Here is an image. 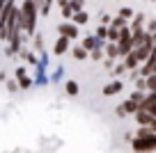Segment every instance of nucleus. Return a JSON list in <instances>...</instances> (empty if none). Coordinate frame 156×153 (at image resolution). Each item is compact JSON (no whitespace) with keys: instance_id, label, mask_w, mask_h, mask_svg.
Instances as JSON below:
<instances>
[{"instance_id":"1","label":"nucleus","mask_w":156,"mask_h":153,"mask_svg":"<svg viewBox=\"0 0 156 153\" xmlns=\"http://www.w3.org/2000/svg\"><path fill=\"white\" fill-rule=\"evenodd\" d=\"M19 14H21V28H23L25 39L30 41L34 32H37V23H39V9L32 0H21L19 5Z\"/></svg>"},{"instance_id":"2","label":"nucleus","mask_w":156,"mask_h":153,"mask_svg":"<svg viewBox=\"0 0 156 153\" xmlns=\"http://www.w3.org/2000/svg\"><path fill=\"white\" fill-rule=\"evenodd\" d=\"M55 32H58V37H67L69 41H78V39L83 37V34H80V28H78L76 23H71V21H60V23L55 25Z\"/></svg>"},{"instance_id":"3","label":"nucleus","mask_w":156,"mask_h":153,"mask_svg":"<svg viewBox=\"0 0 156 153\" xmlns=\"http://www.w3.org/2000/svg\"><path fill=\"white\" fill-rule=\"evenodd\" d=\"M131 148L136 153H151V151H156V133L147 135V137H133L131 139Z\"/></svg>"},{"instance_id":"4","label":"nucleus","mask_w":156,"mask_h":153,"mask_svg":"<svg viewBox=\"0 0 156 153\" xmlns=\"http://www.w3.org/2000/svg\"><path fill=\"white\" fill-rule=\"evenodd\" d=\"M14 80L19 82V89H21V91H25V89H30V87H34V85H32V76H30L28 66H16Z\"/></svg>"},{"instance_id":"5","label":"nucleus","mask_w":156,"mask_h":153,"mask_svg":"<svg viewBox=\"0 0 156 153\" xmlns=\"http://www.w3.org/2000/svg\"><path fill=\"white\" fill-rule=\"evenodd\" d=\"M71 46H73V41H69L67 37H55L53 48H51V53H53L55 57H62V55H67L69 50H71Z\"/></svg>"},{"instance_id":"6","label":"nucleus","mask_w":156,"mask_h":153,"mask_svg":"<svg viewBox=\"0 0 156 153\" xmlns=\"http://www.w3.org/2000/svg\"><path fill=\"white\" fill-rule=\"evenodd\" d=\"M30 76H32V85H34V87H46V85L51 82V80H48V69L39 66V64L32 69V73H30Z\"/></svg>"},{"instance_id":"7","label":"nucleus","mask_w":156,"mask_h":153,"mask_svg":"<svg viewBox=\"0 0 156 153\" xmlns=\"http://www.w3.org/2000/svg\"><path fill=\"white\" fill-rule=\"evenodd\" d=\"M78 43H80V46H83L87 53H90V50H94V48H103V41H99V39L94 37V32H92V34H85V37H80V39H78Z\"/></svg>"},{"instance_id":"8","label":"nucleus","mask_w":156,"mask_h":153,"mask_svg":"<svg viewBox=\"0 0 156 153\" xmlns=\"http://www.w3.org/2000/svg\"><path fill=\"white\" fill-rule=\"evenodd\" d=\"M122 89H124V82L119 80V78H112L108 85H103V96H106V98H110V96L119 94Z\"/></svg>"},{"instance_id":"9","label":"nucleus","mask_w":156,"mask_h":153,"mask_svg":"<svg viewBox=\"0 0 156 153\" xmlns=\"http://www.w3.org/2000/svg\"><path fill=\"white\" fill-rule=\"evenodd\" d=\"M30 48H32L34 53H41V50H46V39H44V34L39 32H34L32 37H30Z\"/></svg>"},{"instance_id":"10","label":"nucleus","mask_w":156,"mask_h":153,"mask_svg":"<svg viewBox=\"0 0 156 153\" xmlns=\"http://www.w3.org/2000/svg\"><path fill=\"white\" fill-rule=\"evenodd\" d=\"M122 64L126 66V71H138V66H140V62H138V57H136V53H133V50L122 57Z\"/></svg>"},{"instance_id":"11","label":"nucleus","mask_w":156,"mask_h":153,"mask_svg":"<svg viewBox=\"0 0 156 153\" xmlns=\"http://www.w3.org/2000/svg\"><path fill=\"white\" fill-rule=\"evenodd\" d=\"M71 23H76L78 28H83V25H87V23H90V14H87V9L73 12V16H71Z\"/></svg>"},{"instance_id":"12","label":"nucleus","mask_w":156,"mask_h":153,"mask_svg":"<svg viewBox=\"0 0 156 153\" xmlns=\"http://www.w3.org/2000/svg\"><path fill=\"white\" fill-rule=\"evenodd\" d=\"M69 55H71L76 62H85L87 59V50H85L80 43H76V46H71V50H69Z\"/></svg>"},{"instance_id":"13","label":"nucleus","mask_w":156,"mask_h":153,"mask_svg":"<svg viewBox=\"0 0 156 153\" xmlns=\"http://www.w3.org/2000/svg\"><path fill=\"white\" fill-rule=\"evenodd\" d=\"M55 5V0H37V9H39V19L41 16H48L51 9H53Z\"/></svg>"},{"instance_id":"14","label":"nucleus","mask_w":156,"mask_h":153,"mask_svg":"<svg viewBox=\"0 0 156 153\" xmlns=\"http://www.w3.org/2000/svg\"><path fill=\"white\" fill-rule=\"evenodd\" d=\"M103 55H106V57H110V59H119V50H117V43L106 41V43H103Z\"/></svg>"},{"instance_id":"15","label":"nucleus","mask_w":156,"mask_h":153,"mask_svg":"<svg viewBox=\"0 0 156 153\" xmlns=\"http://www.w3.org/2000/svg\"><path fill=\"white\" fill-rule=\"evenodd\" d=\"M60 16H62L64 21H71V16H73V7H71V2L69 0H64V2H60Z\"/></svg>"},{"instance_id":"16","label":"nucleus","mask_w":156,"mask_h":153,"mask_svg":"<svg viewBox=\"0 0 156 153\" xmlns=\"http://www.w3.org/2000/svg\"><path fill=\"white\" fill-rule=\"evenodd\" d=\"M64 94L67 96H78L80 94V85L76 80H64Z\"/></svg>"},{"instance_id":"17","label":"nucleus","mask_w":156,"mask_h":153,"mask_svg":"<svg viewBox=\"0 0 156 153\" xmlns=\"http://www.w3.org/2000/svg\"><path fill=\"white\" fill-rule=\"evenodd\" d=\"M145 21H147L145 14H133V19L129 21V28L131 30H142L145 28Z\"/></svg>"},{"instance_id":"18","label":"nucleus","mask_w":156,"mask_h":153,"mask_svg":"<svg viewBox=\"0 0 156 153\" xmlns=\"http://www.w3.org/2000/svg\"><path fill=\"white\" fill-rule=\"evenodd\" d=\"M48 80L53 82V85H58V82H62V80H64V66H62V64H58V66L53 69V73L48 76Z\"/></svg>"},{"instance_id":"19","label":"nucleus","mask_w":156,"mask_h":153,"mask_svg":"<svg viewBox=\"0 0 156 153\" xmlns=\"http://www.w3.org/2000/svg\"><path fill=\"white\" fill-rule=\"evenodd\" d=\"M133 117H136L138 126H149V124H151V119H154V117H151L149 112H145V110H138Z\"/></svg>"},{"instance_id":"20","label":"nucleus","mask_w":156,"mask_h":153,"mask_svg":"<svg viewBox=\"0 0 156 153\" xmlns=\"http://www.w3.org/2000/svg\"><path fill=\"white\" fill-rule=\"evenodd\" d=\"M119 107H122V110L126 112V114H136V112H138V107H140V105H138V103H133L131 98H126V100H124V103H122Z\"/></svg>"},{"instance_id":"21","label":"nucleus","mask_w":156,"mask_h":153,"mask_svg":"<svg viewBox=\"0 0 156 153\" xmlns=\"http://www.w3.org/2000/svg\"><path fill=\"white\" fill-rule=\"evenodd\" d=\"M103 57H106V55H103V48H94V50L87 53V59H92V62H101Z\"/></svg>"},{"instance_id":"22","label":"nucleus","mask_w":156,"mask_h":153,"mask_svg":"<svg viewBox=\"0 0 156 153\" xmlns=\"http://www.w3.org/2000/svg\"><path fill=\"white\" fill-rule=\"evenodd\" d=\"M5 87H7V91H9V94H19V82H16L14 80V78H7V80H5Z\"/></svg>"},{"instance_id":"23","label":"nucleus","mask_w":156,"mask_h":153,"mask_svg":"<svg viewBox=\"0 0 156 153\" xmlns=\"http://www.w3.org/2000/svg\"><path fill=\"white\" fill-rule=\"evenodd\" d=\"M117 39H119V30H117V28H110V25H108L106 41H110V43H117Z\"/></svg>"},{"instance_id":"24","label":"nucleus","mask_w":156,"mask_h":153,"mask_svg":"<svg viewBox=\"0 0 156 153\" xmlns=\"http://www.w3.org/2000/svg\"><path fill=\"white\" fill-rule=\"evenodd\" d=\"M110 71H112V73H110V76H112V78H122V76H124V73H126V66H124V64H122V62H119V64H115V66H112V69H110Z\"/></svg>"},{"instance_id":"25","label":"nucleus","mask_w":156,"mask_h":153,"mask_svg":"<svg viewBox=\"0 0 156 153\" xmlns=\"http://www.w3.org/2000/svg\"><path fill=\"white\" fill-rule=\"evenodd\" d=\"M133 14H136V12H133L131 7H119V12H117V16H122L124 21H131Z\"/></svg>"},{"instance_id":"26","label":"nucleus","mask_w":156,"mask_h":153,"mask_svg":"<svg viewBox=\"0 0 156 153\" xmlns=\"http://www.w3.org/2000/svg\"><path fill=\"white\" fill-rule=\"evenodd\" d=\"M124 25H129V21H124L122 16H112V19H110V28H117V30H122Z\"/></svg>"},{"instance_id":"27","label":"nucleus","mask_w":156,"mask_h":153,"mask_svg":"<svg viewBox=\"0 0 156 153\" xmlns=\"http://www.w3.org/2000/svg\"><path fill=\"white\" fill-rule=\"evenodd\" d=\"M106 34H108V25H99L97 30H94V37L99 39V41L106 43Z\"/></svg>"},{"instance_id":"28","label":"nucleus","mask_w":156,"mask_h":153,"mask_svg":"<svg viewBox=\"0 0 156 153\" xmlns=\"http://www.w3.org/2000/svg\"><path fill=\"white\" fill-rule=\"evenodd\" d=\"M145 85H147V91H156V73L145 78Z\"/></svg>"},{"instance_id":"29","label":"nucleus","mask_w":156,"mask_h":153,"mask_svg":"<svg viewBox=\"0 0 156 153\" xmlns=\"http://www.w3.org/2000/svg\"><path fill=\"white\" fill-rule=\"evenodd\" d=\"M129 98H131L133 100V103H138V105H140V103H142V98H145V91H131V96H129Z\"/></svg>"},{"instance_id":"30","label":"nucleus","mask_w":156,"mask_h":153,"mask_svg":"<svg viewBox=\"0 0 156 153\" xmlns=\"http://www.w3.org/2000/svg\"><path fill=\"white\" fill-rule=\"evenodd\" d=\"M147 135H151V128H149V126H140L138 133L133 135V137H147Z\"/></svg>"},{"instance_id":"31","label":"nucleus","mask_w":156,"mask_h":153,"mask_svg":"<svg viewBox=\"0 0 156 153\" xmlns=\"http://www.w3.org/2000/svg\"><path fill=\"white\" fill-rule=\"evenodd\" d=\"M110 19H112L110 14H106V12H101V14H99V25H110Z\"/></svg>"},{"instance_id":"32","label":"nucleus","mask_w":156,"mask_h":153,"mask_svg":"<svg viewBox=\"0 0 156 153\" xmlns=\"http://www.w3.org/2000/svg\"><path fill=\"white\" fill-rule=\"evenodd\" d=\"M145 23H147V25H145V30H147L149 34H154V32H156V21H154V19H149V21H145Z\"/></svg>"},{"instance_id":"33","label":"nucleus","mask_w":156,"mask_h":153,"mask_svg":"<svg viewBox=\"0 0 156 153\" xmlns=\"http://www.w3.org/2000/svg\"><path fill=\"white\" fill-rule=\"evenodd\" d=\"M136 89L138 91H147V85H145V78H142V76L136 78Z\"/></svg>"},{"instance_id":"34","label":"nucleus","mask_w":156,"mask_h":153,"mask_svg":"<svg viewBox=\"0 0 156 153\" xmlns=\"http://www.w3.org/2000/svg\"><path fill=\"white\" fill-rule=\"evenodd\" d=\"M101 62H103V66H106V69H108V71H110V69H112V66H115V59H110V57H103V59H101Z\"/></svg>"},{"instance_id":"35","label":"nucleus","mask_w":156,"mask_h":153,"mask_svg":"<svg viewBox=\"0 0 156 153\" xmlns=\"http://www.w3.org/2000/svg\"><path fill=\"white\" fill-rule=\"evenodd\" d=\"M145 112H149V114H151V117H154V119H156V103H151V105L147 107Z\"/></svg>"},{"instance_id":"36","label":"nucleus","mask_w":156,"mask_h":153,"mask_svg":"<svg viewBox=\"0 0 156 153\" xmlns=\"http://www.w3.org/2000/svg\"><path fill=\"white\" fill-rule=\"evenodd\" d=\"M9 5V0H0V14H2V12H5V7Z\"/></svg>"},{"instance_id":"37","label":"nucleus","mask_w":156,"mask_h":153,"mask_svg":"<svg viewBox=\"0 0 156 153\" xmlns=\"http://www.w3.org/2000/svg\"><path fill=\"white\" fill-rule=\"evenodd\" d=\"M117 117H119V119H124V117H126V112H124L119 105H117Z\"/></svg>"},{"instance_id":"38","label":"nucleus","mask_w":156,"mask_h":153,"mask_svg":"<svg viewBox=\"0 0 156 153\" xmlns=\"http://www.w3.org/2000/svg\"><path fill=\"white\" fill-rule=\"evenodd\" d=\"M7 80V71H0V82H5Z\"/></svg>"},{"instance_id":"39","label":"nucleus","mask_w":156,"mask_h":153,"mask_svg":"<svg viewBox=\"0 0 156 153\" xmlns=\"http://www.w3.org/2000/svg\"><path fill=\"white\" fill-rule=\"evenodd\" d=\"M149 128H151V133H156V119H151V124H149Z\"/></svg>"},{"instance_id":"40","label":"nucleus","mask_w":156,"mask_h":153,"mask_svg":"<svg viewBox=\"0 0 156 153\" xmlns=\"http://www.w3.org/2000/svg\"><path fill=\"white\" fill-rule=\"evenodd\" d=\"M151 41H154V46H156V32H154V34H151Z\"/></svg>"},{"instance_id":"41","label":"nucleus","mask_w":156,"mask_h":153,"mask_svg":"<svg viewBox=\"0 0 156 153\" xmlns=\"http://www.w3.org/2000/svg\"><path fill=\"white\" fill-rule=\"evenodd\" d=\"M55 2H58V5H60V2H64V0H55Z\"/></svg>"},{"instance_id":"42","label":"nucleus","mask_w":156,"mask_h":153,"mask_svg":"<svg viewBox=\"0 0 156 153\" xmlns=\"http://www.w3.org/2000/svg\"><path fill=\"white\" fill-rule=\"evenodd\" d=\"M32 2H34V5H37V0H32Z\"/></svg>"},{"instance_id":"43","label":"nucleus","mask_w":156,"mask_h":153,"mask_svg":"<svg viewBox=\"0 0 156 153\" xmlns=\"http://www.w3.org/2000/svg\"><path fill=\"white\" fill-rule=\"evenodd\" d=\"M151 2H156V0H151Z\"/></svg>"}]
</instances>
